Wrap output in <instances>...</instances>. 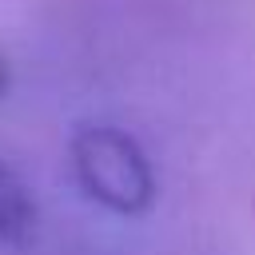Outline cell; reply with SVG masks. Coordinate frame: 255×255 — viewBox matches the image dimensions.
Listing matches in <instances>:
<instances>
[{"label":"cell","mask_w":255,"mask_h":255,"mask_svg":"<svg viewBox=\"0 0 255 255\" xmlns=\"http://www.w3.org/2000/svg\"><path fill=\"white\" fill-rule=\"evenodd\" d=\"M84 191L120 215H139L155 199V175L139 143L120 128H84L72 139Z\"/></svg>","instance_id":"obj_1"},{"label":"cell","mask_w":255,"mask_h":255,"mask_svg":"<svg viewBox=\"0 0 255 255\" xmlns=\"http://www.w3.org/2000/svg\"><path fill=\"white\" fill-rule=\"evenodd\" d=\"M36 223V203L20 175L0 163V247H20L32 235Z\"/></svg>","instance_id":"obj_2"},{"label":"cell","mask_w":255,"mask_h":255,"mask_svg":"<svg viewBox=\"0 0 255 255\" xmlns=\"http://www.w3.org/2000/svg\"><path fill=\"white\" fill-rule=\"evenodd\" d=\"M0 92H4V60H0Z\"/></svg>","instance_id":"obj_3"}]
</instances>
